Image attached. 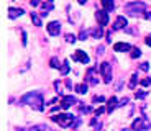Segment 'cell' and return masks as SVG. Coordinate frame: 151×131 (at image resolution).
Here are the masks:
<instances>
[{
  "label": "cell",
  "instance_id": "cell-17",
  "mask_svg": "<svg viewBox=\"0 0 151 131\" xmlns=\"http://www.w3.org/2000/svg\"><path fill=\"white\" fill-rule=\"evenodd\" d=\"M28 131H48V126L46 125H35V126H31Z\"/></svg>",
  "mask_w": 151,
  "mask_h": 131
},
{
  "label": "cell",
  "instance_id": "cell-26",
  "mask_svg": "<svg viewBox=\"0 0 151 131\" xmlns=\"http://www.w3.org/2000/svg\"><path fill=\"white\" fill-rule=\"evenodd\" d=\"M102 33H104V31H102V26H100L99 30H95V31H94V36H95V38H102Z\"/></svg>",
  "mask_w": 151,
  "mask_h": 131
},
{
  "label": "cell",
  "instance_id": "cell-24",
  "mask_svg": "<svg viewBox=\"0 0 151 131\" xmlns=\"http://www.w3.org/2000/svg\"><path fill=\"white\" fill-rule=\"evenodd\" d=\"M51 67H59V59L58 57H51Z\"/></svg>",
  "mask_w": 151,
  "mask_h": 131
},
{
  "label": "cell",
  "instance_id": "cell-11",
  "mask_svg": "<svg viewBox=\"0 0 151 131\" xmlns=\"http://www.w3.org/2000/svg\"><path fill=\"white\" fill-rule=\"evenodd\" d=\"M126 26V18L125 16H117V20L113 23V30H122Z\"/></svg>",
  "mask_w": 151,
  "mask_h": 131
},
{
  "label": "cell",
  "instance_id": "cell-2",
  "mask_svg": "<svg viewBox=\"0 0 151 131\" xmlns=\"http://www.w3.org/2000/svg\"><path fill=\"white\" fill-rule=\"evenodd\" d=\"M145 10H146V4H143V2H131V4H128L125 7V12L131 16L140 15V13H143Z\"/></svg>",
  "mask_w": 151,
  "mask_h": 131
},
{
  "label": "cell",
  "instance_id": "cell-31",
  "mask_svg": "<svg viewBox=\"0 0 151 131\" xmlns=\"http://www.w3.org/2000/svg\"><path fill=\"white\" fill-rule=\"evenodd\" d=\"M151 84V79H143L141 80V85H145V87H148Z\"/></svg>",
  "mask_w": 151,
  "mask_h": 131
},
{
  "label": "cell",
  "instance_id": "cell-18",
  "mask_svg": "<svg viewBox=\"0 0 151 131\" xmlns=\"http://www.w3.org/2000/svg\"><path fill=\"white\" fill-rule=\"evenodd\" d=\"M76 90H77V94H87V85L85 84H79V85H76Z\"/></svg>",
  "mask_w": 151,
  "mask_h": 131
},
{
  "label": "cell",
  "instance_id": "cell-5",
  "mask_svg": "<svg viewBox=\"0 0 151 131\" xmlns=\"http://www.w3.org/2000/svg\"><path fill=\"white\" fill-rule=\"evenodd\" d=\"M100 74H102V77H104L105 84L112 82V67H110L109 62H102L100 64Z\"/></svg>",
  "mask_w": 151,
  "mask_h": 131
},
{
  "label": "cell",
  "instance_id": "cell-38",
  "mask_svg": "<svg viewBox=\"0 0 151 131\" xmlns=\"http://www.w3.org/2000/svg\"><path fill=\"white\" fill-rule=\"evenodd\" d=\"M77 2H79V4H85V2H87V0H77Z\"/></svg>",
  "mask_w": 151,
  "mask_h": 131
},
{
  "label": "cell",
  "instance_id": "cell-20",
  "mask_svg": "<svg viewBox=\"0 0 151 131\" xmlns=\"http://www.w3.org/2000/svg\"><path fill=\"white\" fill-rule=\"evenodd\" d=\"M136 84H138V74L135 72L133 75H131V80H130V89H135Z\"/></svg>",
  "mask_w": 151,
  "mask_h": 131
},
{
  "label": "cell",
  "instance_id": "cell-10",
  "mask_svg": "<svg viewBox=\"0 0 151 131\" xmlns=\"http://www.w3.org/2000/svg\"><path fill=\"white\" fill-rule=\"evenodd\" d=\"M94 72H95V69L92 67V69H89L87 74H85V82H89L90 85H97V82H99L95 77H94Z\"/></svg>",
  "mask_w": 151,
  "mask_h": 131
},
{
  "label": "cell",
  "instance_id": "cell-3",
  "mask_svg": "<svg viewBox=\"0 0 151 131\" xmlns=\"http://www.w3.org/2000/svg\"><path fill=\"white\" fill-rule=\"evenodd\" d=\"M53 121H56L59 126L67 128L74 123V116L72 115H67V113H63V115H58V116H53Z\"/></svg>",
  "mask_w": 151,
  "mask_h": 131
},
{
  "label": "cell",
  "instance_id": "cell-6",
  "mask_svg": "<svg viewBox=\"0 0 151 131\" xmlns=\"http://www.w3.org/2000/svg\"><path fill=\"white\" fill-rule=\"evenodd\" d=\"M48 33H49L51 36H58L59 33H61V23L59 21H51L48 25Z\"/></svg>",
  "mask_w": 151,
  "mask_h": 131
},
{
  "label": "cell",
  "instance_id": "cell-32",
  "mask_svg": "<svg viewBox=\"0 0 151 131\" xmlns=\"http://www.w3.org/2000/svg\"><path fill=\"white\" fill-rule=\"evenodd\" d=\"M94 102H104V97H100V95H99V97H97V95H95V97H94Z\"/></svg>",
  "mask_w": 151,
  "mask_h": 131
},
{
  "label": "cell",
  "instance_id": "cell-39",
  "mask_svg": "<svg viewBox=\"0 0 151 131\" xmlns=\"http://www.w3.org/2000/svg\"><path fill=\"white\" fill-rule=\"evenodd\" d=\"M122 131H128V130H122Z\"/></svg>",
  "mask_w": 151,
  "mask_h": 131
},
{
  "label": "cell",
  "instance_id": "cell-22",
  "mask_svg": "<svg viewBox=\"0 0 151 131\" xmlns=\"http://www.w3.org/2000/svg\"><path fill=\"white\" fill-rule=\"evenodd\" d=\"M135 95H136V98H145L148 95L146 90H138V92H135Z\"/></svg>",
  "mask_w": 151,
  "mask_h": 131
},
{
  "label": "cell",
  "instance_id": "cell-19",
  "mask_svg": "<svg viewBox=\"0 0 151 131\" xmlns=\"http://www.w3.org/2000/svg\"><path fill=\"white\" fill-rule=\"evenodd\" d=\"M31 20H33L35 26H41V18H40L36 13H33V12H31Z\"/></svg>",
  "mask_w": 151,
  "mask_h": 131
},
{
  "label": "cell",
  "instance_id": "cell-33",
  "mask_svg": "<svg viewBox=\"0 0 151 131\" xmlns=\"http://www.w3.org/2000/svg\"><path fill=\"white\" fill-rule=\"evenodd\" d=\"M125 103H128V98H123V100H120V102H118V106H123Z\"/></svg>",
  "mask_w": 151,
  "mask_h": 131
},
{
  "label": "cell",
  "instance_id": "cell-27",
  "mask_svg": "<svg viewBox=\"0 0 151 131\" xmlns=\"http://www.w3.org/2000/svg\"><path fill=\"white\" fill-rule=\"evenodd\" d=\"M105 110H107V108H104V106H100V108H97V110H95V116H100V115L104 113Z\"/></svg>",
  "mask_w": 151,
  "mask_h": 131
},
{
  "label": "cell",
  "instance_id": "cell-30",
  "mask_svg": "<svg viewBox=\"0 0 151 131\" xmlns=\"http://www.w3.org/2000/svg\"><path fill=\"white\" fill-rule=\"evenodd\" d=\"M140 69H141V70H148V69H150V64H148V62H143V64L140 66Z\"/></svg>",
  "mask_w": 151,
  "mask_h": 131
},
{
  "label": "cell",
  "instance_id": "cell-7",
  "mask_svg": "<svg viewBox=\"0 0 151 131\" xmlns=\"http://www.w3.org/2000/svg\"><path fill=\"white\" fill-rule=\"evenodd\" d=\"M95 18H97V21L100 23V26H105V25L109 23V13L105 12V10H97Z\"/></svg>",
  "mask_w": 151,
  "mask_h": 131
},
{
  "label": "cell",
  "instance_id": "cell-28",
  "mask_svg": "<svg viewBox=\"0 0 151 131\" xmlns=\"http://www.w3.org/2000/svg\"><path fill=\"white\" fill-rule=\"evenodd\" d=\"M21 43H23V46H26V43H28V39H26V33H25V31L21 33Z\"/></svg>",
  "mask_w": 151,
  "mask_h": 131
},
{
  "label": "cell",
  "instance_id": "cell-37",
  "mask_svg": "<svg viewBox=\"0 0 151 131\" xmlns=\"http://www.w3.org/2000/svg\"><path fill=\"white\" fill-rule=\"evenodd\" d=\"M145 18H146V20H151V13H146V15H145Z\"/></svg>",
  "mask_w": 151,
  "mask_h": 131
},
{
  "label": "cell",
  "instance_id": "cell-14",
  "mask_svg": "<svg viewBox=\"0 0 151 131\" xmlns=\"http://www.w3.org/2000/svg\"><path fill=\"white\" fill-rule=\"evenodd\" d=\"M102 5H104L105 12H112L115 4H113V0H102Z\"/></svg>",
  "mask_w": 151,
  "mask_h": 131
},
{
  "label": "cell",
  "instance_id": "cell-9",
  "mask_svg": "<svg viewBox=\"0 0 151 131\" xmlns=\"http://www.w3.org/2000/svg\"><path fill=\"white\" fill-rule=\"evenodd\" d=\"M72 59H76V61H79V62H82V64H87L89 62V56L84 53V51H76V54L72 56Z\"/></svg>",
  "mask_w": 151,
  "mask_h": 131
},
{
  "label": "cell",
  "instance_id": "cell-4",
  "mask_svg": "<svg viewBox=\"0 0 151 131\" xmlns=\"http://www.w3.org/2000/svg\"><path fill=\"white\" fill-rule=\"evenodd\" d=\"M131 128H133V131H146L151 128V123L146 118H136L131 125Z\"/></svg>",
  "mask_w": 151,
  "mask_h": 131
},
{
  "label": "cell",
  "instance_id": "cell-8",
  "mask_svg": "<svg viewBox=\"0 0 151 131\" xmlns=\"http://www.w3.org/2000/svg\"><path fill=\"white\" fill-rule=\"evenodd\" d=\"M76 103V98L72 97V95H64L63 97V100H61V108H69V106H72Z\"/></svg>",
  "mask_w": 151,
  "mask_h": 131
},
{
  "label": "cell",
  "instance_id": "cell-25",
  "mask_svg": "<svg viewBox=\"0 0 151 131\" xmlns=\"http://www.w3.org/2000/svg\"><path fill=\"white\" fill-rule=\"evenodd\" d=\"M66 41H67V43H74L76 36H74V35H71V33H67V35H66Z\"/></svg>",
  "mask_w": 151,
  "mask_h": 131
},
{
  "label": "cell",
  "instance_id": "cell-15",
  "mask_svg": "<svg viewBox=\"0 0 151 131\" xmlns=\"http://www.w3.org/2000/svg\"><path fill=\"white\" fill-rule=\"evenodd\" d=\"M117 106H118V105H117V98L112 97V98L109 100V103H107V111H113Z\"/></svg>",
  "mask_w": 151,
  "mask_h": 131
},
{
  "label": "cell",
  "instance_id": "cell-36",
  "mask_svg": "<svg viewBox=\"0 0 151 131\" xmlns=\"http://www.w3.org/2000/svg\"><path fill=\"white\" fill-rule=\"evenodd\" d=\"M146 44L151 46V35H148V36H146Z\"/></svg>",
  "mask_w": 151,
  "mask_h": 131
},
{
  "label": "cell",
  "instance_id": "cell-35",
  "mask_svg": "<svg viewBox=\"0 0 151 131\" xmlns=\"http://www.w3.org/2000/svg\"><path fill=\"white\" fill-rule=\"evenodd\" d=\"M97 51H99L97 54H104V46H99V48H97Z\"/></svg>",
  "mask_w": 151,
  "mask_h": 131
},
{
  "label": "cell",
  "instance_id": "cell-21",
  "mask_svg": "<svg viewBox=\"0 0 151 131\" xmlns=\"http://www.w3.org/2000/svg\"><path fill=\"white\" fill-rule=\"evenodd\" d=\"M67 72H69V62H67V61H64L63 67H61V74H63V75H66Z\"/></svg>",
  "mask_w": 151,
  "mask_h": 131
},
{
  "label": "cell",
  "instance_id": "cell-16",
  "mask_svg": "<svg viewBox=\"0 0 151 131\" xmlns=\"http://www.w3.org/2000/svg\"><path fill=\"white\" fill-rule=\"evenodd\" d=\"M41 8H43V16H46L48 12H51L53 10V2H48V4H41Z\"/></svg>",
  "mask_w": 151,
  "mask_h": 131
},
{
  "label": "cell",
  "instance_id": "cell-34",
  "mask_svg": "<svg viewBox=\"0 0 151 131\" xmlns=\"http://www.w3.org/2000/svg\"><path fill=\"white\" fill-rule=\"evenodd\" d=\"M31 5H33V7H38V5H41V4H40V0H31Z\"/></svg>",
  "mask_w": 151,
  "mask_h": 131
},
{
  "label": "cell",
  "instance_id": "cell-12",
  "mask_svg": "<svg viewBox=\"0 0 151 131\" xmlns=\"http://www.w3.org/2000/svg\"><path fill=\"white\" fill-rule=\"evenodd\" d=\"M113 49H115V51H118V53H122V51H130L131 46L126 44V43H117V44L113 46Z\"/></svg>",
  "mask_w": 151,
  "mask_h": 131
},
{
  "label": "cell",
  "instance_id": "cell-13",
  "mask_svg": "<svg viewBox=\"0 0 151 131\" xmlns=\"http://www.w3.org/2000/svg\"><path fill=\"white\" fill-rule=\"evenodd\" d=\"M23 15V10L21 8H8V16L10 18H17V16Z\"/></svg>",
  "mask_w": 151,
  "mask_h": 131
},
{
  "label": "cell",
  "instance_id": "cell-29",
  "mask_svg": "<svg viewBox=\"0 0 151 131\" xmlns=\"http://www.w3.org/2000/svg\"><path fill=\"white\" fill-rule=\"evenodd\" d=\"M87 36H89V31H84V30H82V31H80V36H79V38H80L82 41H84Z\"/></svg>",
  "mask_w": 151,
  "mask_h": 131
},
{
  "label": "cell",
  "instance_id": "cell-23",
  "mask_svg": "<svg viewBox=\"0 0 151 131\" xmlns=\"http://www.w3.org/2000/svg\"><path fill=\"white\" fill-rule=\"evenodd\" d=\"M141 56V51H140L138 48H135L133 51H131V57H133V59H136V57H140Z\"/></svg>",
  "mask_w": 151,
  "mask_h": 131
},
{
  "label": "cell",
  "instance_id": "cell-1",
  "mask_svg": "<svg viewBox=\"0 0 151 131\" xmlns=\"http://www.w3.org/2000/svg\"><path fill=\"white\" fill-rule=\"evenodd\" d=\"M20 103H28L30 106H33L35 110H38V111L44 110V106H43V95L40 92H30V94H26L25 97H21Z\"/></svg>",
  "mask_w": 151,
  "mask_h": 131
}]
</instances>
